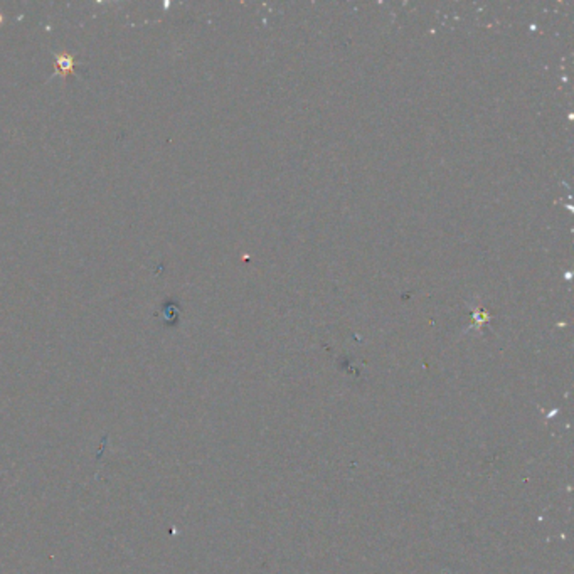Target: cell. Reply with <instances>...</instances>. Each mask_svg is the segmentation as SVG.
<instances>
[{"mask_svg":"<svg viewBox=\"0 0 574 574\" xmlns=\"http://www.w3.org/2000/svg\"><path fill=\"white\" fill-rule=\"evenodd\" d=\"M56 70L63 74V76H70L74 73V58L66 54V53H61L56 56Z\"/></svg>","mask_w":574,"mask_h":574,"instance_id":"obj_1","label":"cell"}]
</instances>
